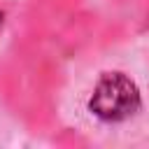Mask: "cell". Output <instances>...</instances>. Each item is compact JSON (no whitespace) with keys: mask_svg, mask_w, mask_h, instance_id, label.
I'll list each match as a JSON object with an SVG mask.
<instances>
[{"mask_svg":"<svg viewBox=\"0 0 149 149\" xmlns=\"http://www.w3.org/2000/svg\"><path fill=\"white\" fill-rule=\"evenodd\" d=\"M140 88L121 72L102 74L88 100V109L102 121H126L140 109Z\"/></svg>","mask_w":149,"mask_h":149,"instance_id":"6da1fadb","label":"cell"}]
</instances>
